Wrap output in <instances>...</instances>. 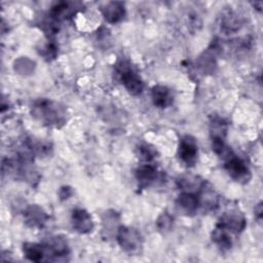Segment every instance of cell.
<instances>
[{
    "label": "cell",
    "instance_id": "cell-1",
    "mask_svg": "<svg viewBox=\"0 0 263 263\" xmlns=\"http://www.w3.org/2000/svg\"><path fill=\"white\" fill-rule=\"evenodd\" d=\"M31 114L47 126L60 127L66 122V109L64 106L48 99L34 101L31 106Z\"/></svg>",
    "mask_w": 263,
    "mask_h": 263
},
{
    "label": "cell",
    "instance_id": "cell-2",
    "mask_svg": "<svg viewBox=\"0 0 263 263\" xmlns=\"http://www.w3.org/2000/svg\"><path fill=\"white\" fill-rule=\"evenodd\" d=\"M115 75L118 81L132 96H139L142 93L144 82L128 62H118L115 66Z\"/></svg>",
    "mask_w": 263,
    "mask_h": 263
},
{
    "label": "cell",
    "instance_id": "cell-3",
    "mask_svg": "<svg viewBox=\"0 0 263 263\" xmlns=\"http://www.w3.org/2000/svg\"><path fill=\"white\" fill-rule=\"evenodd\" d=\"M116 239L120 248L129 255L140 254L143 247V237L139 230L128 226H119L117 228Z\"/></svg>",
    "mask_w": 263,
    "mask_h": 263
},
{
    "label": "cell",
    "instance_id": "cell-4",
    "mask_svg": "<svg viewBox=\"0 0 263 263\" xmlns=\"http://www.w3.org/2000/svg\"><path fill=\"white\" fill-rule=\"evenodd\" d=\"M42 243L46 252V261H65L70 255L69 245L63 236H50Z\"/></svg>",
    "mask_w": 263,
    "mask_h": 263
},
{
    "label": "cell",
    "instance_id": "cell-5",
    "mask_svg": "<svg viewBox=\"0 0 263 263\" xmlns=\"http://www.w3.org/2000/svg\"><path fill=\"white\" fill-rule=\"evenodd\" d=\"M224 168L227 174L236 182L248 183L251 179V172L245 161L231 153L224 159Z\"/></svg>",
    "mask_w": 263,
    "mask_h": 263
},
{
    "label": "cell",
    "instance_id": "cell-6",
    "mask_svg": "<svg viewBox=\"0 0 263 263\" xmlns=\"http://www.w3.org/2000/svg\"><path fill=\"white\" fill-rule=\"evenodd\" d=\"M178 155L181 161L187 166H193L195 164L198 155V147L194 137L185 135L180 139Z\"/></svg>",
    "mask_w": 263,
    "mask_h": 263
},
{
    "label": "cell",
    "instance_id": "cell-7",
    "mask_svg": "<svg viewBox=\"0 0 263 263\" xmlns=\"http://www.w3.org/2000/svg\"><path fill=\"white\" fill-rule=\"evenodd\" d=\"M246 225L247 220L243 214L238 211H229L223 214L217 223V226L234 234L240 233L246 228Z\"/></svg>",
    "mask_w": 263,
    "mask_h": 263
},
{
    "label": "cell",
    "instance_id": "cell-8",
    "mask_svg": "<svg viewBox=\"0 0 263 263\" xmlns=\"http://www.w3.org/2000/svg\"><path fill=\"white\" fill-rule=\"evenodd\" d=\"M83 5L80 2H71V1H61L54 3L48 12V15L51 20L55 22L64 21L71 17L79 8Z\"/></svg>",
    "mask_w": 263,
    "mask_h": 263
},
{
    "label": "cell",
    "instance_id": "cell-9",
    "mask_svg": "<svg viewBox=\"0 0 263 263\" xmlns=\"http://www.w3.org/2000/svg\"><path fill=\"white\" fill-rule=\"evenodd\" d=\"M72 226L78 233H88L93 229V221L90 214L84 210L77 208L72 212Z\"/></svg>",
    "mask_w": 263,
    "mask_h": 263
},
{
    "label": "cell",
    "instance_id": "cell-10",
    "mask_svg": "<svg viewBox=\"0 0 263 263\" xmlns=\"http://www.w3.org/2000/svg\"><path fill=\"white\" fill-rule=\"evenodd\" d=\"M177 205L186 215H194L200 206L199 196L192 191H183L177 198Z\"/></svg>",
    "mask_w": 263,
    "mask_h": 263
},
{
    "label": "cell",
    "instance_id": "cell-11",
    "mask_svg": "<svg viewBox=\"0 0 263 263\" xmlns=\"http://www.w3.org/2000/svg\"><path fill=\"white\" fill-rule=\"evenodd\" d=\"M47 218L46 213L37 204H31L24 211L25 222L30 227H42L46 223Z\"/></svg>",
    "mask_w": 263,
    "mask_h": 263
},
{
    "label": "cell",
    "instance_id": "cell-12",
    "mask_svg": "<svg viewBox=\"0 0 263 263\" xmlns=\"http://www.w3.org/2000/svg\"><path fill=\"white\" fill-rule=\"evenodd\" d=\"M158 177L157 168L152 164H142L136 170V178L140 188H146L156 182Z\"/></svg>",
    "mask_w": 263,
    "mask_h": 263
},
{
    "label": "cell",
    "instance_id": "cell-13",
    "mask_svg": "<svg viewBox=\"0 0 263 263\" xmlns=\"http://www.w3.org/2000/svg\"><path fill=\"white\" fill-rule=\"evenodd\" d=\"M102 13L104 18L110 23L115 24L120 22L125 15V6L123 2L120 1H112L107 3L102 8Z\"/></svg>",
    "mask_w": 263,
    "mask_h": 263
},
{
    "label": "cell",
    "instance_id": "cell-14",
    "mask_svg": "<svg viewBox=\"0 0 263 263\" xmlns=\"http://www.w3.org/2000/svg\"><path fill=\"white\" fill-rule=\"evenodd\" d=\"M153 104L158 108H167L174 102V96L170 88L164 85H155L151 90Z\"/></svg>",
    "mask_w": 263,
    "mask_h": 263
},
{
    "label": "cell",
    "instance_id": "cell-15",
    "mask_svg": "<svg viewBox=\"0 0 263 263\" xmlns=\"http://www.w3.org/2000/svg\"><path fill=\"white\" fill-rule=\"evenodd\" d=\"M23 253L27 259L33 262L46 261V252L43 243L26 242L23 245Z\"/></svg>",
    "mask_w": 263,
    "mask_h": 263
},
{
    "label": "cell",
    "instance_id": "cell-16",
    "mask_svg": "<svg viewBox=\"0 0 263 263\" xmlns=\"http://www.w3.org/2000/svg\"><path fill=\"white\" fill-rule=\"evenodd\" d=\"M213 241L223 251L229 250L232 246V239L230 236V232L216 225L215 229L212 233Z\"/></svg>",
    "mask_w": 263,
    "mask_h": 263
},
{
    "label": "cell",
    "instance_id": "cell-17",
    "mask_svg": "<svg viewBox=\"0 0 263 263\" xmlns=\"http://www.w3.org/2000/svg\"><path fill=\"white\" fill-rule=\"evenodd\" d=\"M216 66L215 59L213 54L209 52H204L198 59V67L203 73H212L214 72V67Z\"/></svg>",
    "mask_w": 263,
    "mask_h": 263
},
{
    "label": "cell",
    "instance_id": "cell-18",
    "mask_svg": "<svg viewBox=\"0 0 263 263\" xmlns=\"http://www.w3.org/2000/svg\"><path fill=\"white\" fill-rule=\"evenodd\" d=\"M137 156L143 161H150L156 156V150L147 144L137 147Z\"/></svg>",
    "mask_w": 263,
    "mask_h": 263
},
{
    "label": "cell",
    "instance_id": "cell-19",
    "mask_svg": "<svg viewBox=\"0 0 263 263\" xmlns=\"http://www.w3.org/2000/svg\"><path fill=\"white\" fill-rule=\"evenodd\" d=\"M173 223H174V218L166 212L162 213L156 221V225H157L158 229L161 230V231L171 230V228L173 226Z\"/></svg>",
    "mask_w": 263,
    "mask_h": 263
},
{
    "label": "cell",
    "instance_id": "cell-20",
    "mask_svg": "<svg viewBox=\"0 0 263 263\" xmlns=\"http://www.w3.org/2000/svg\"><path fill=\"white\" fill-rule=\"evenodd\" d=\"M57 53H58V47L55 43L51 40H48V42L44 44L40 50V54H42L44 59L47 61L53 60L57 57Z\"/></svg>",
    "mask_w": 263,
    "mask_h": 263
},
{
    "label": "cell",
    "instance_id": "cell-21",
    "mask_svg": "<svg viewBox=\"0 0 263 263\" xmlns=\"http://www.w3.org/2000/svg\"><path fill=\"white\" fill-rule=\"evenodd\" d=\"M72 195V190L69 187H62L60 190L61 199H67Z\"/></svg>",
    "mask_w": 263,
    "mask_h": 263
},
{
    "label": "cell",
    "instance_id": "cell-22",
    "mask_svg": "<svg viewBox=\"0 0 263 263\" xmlns=\"http://www.w3.org/2000/svg\"><path fill=\"white\" fill-rule=\"evenodd\" d=\"M255 213H256V215H257L259 218H261V214H262V205H261V203H259V204L257 205V208L255 209Z\"/></svg>",
    "mask_w": 263,
    "mask_h": 263
}]
</instances>
